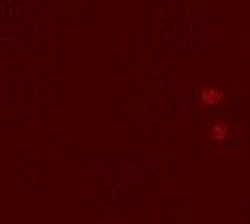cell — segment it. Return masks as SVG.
<instances>
[{"mask_svg":"<svg viewBox=\"0 0 250 224\" xmlns=\"http://www.w3.org/2000/svg\"><path fill=\"white\" fill-rule=\"evenodd\" d=\"M225 102V93L220 88H213V86H205L201 88V103L203 106H209V108H216Z\"/></svg>","mask_w":250,"mask_h":224,"instance_id":"1","label":"cell"},{"mask_svg":"<svg viewBox=\"0 0 250 224\" xmlns=\"http://www.w3.org/2000/svg\"><path fill=\"white\" fill-rule=\"evenodd\" d=\"M229 136V123L225 121H216L209 127V138L213 143H225V138Z\"/></svg>","mask_w":250,"mask_h":224,"instance_id":"2","label":"cell"}]
</instances>
